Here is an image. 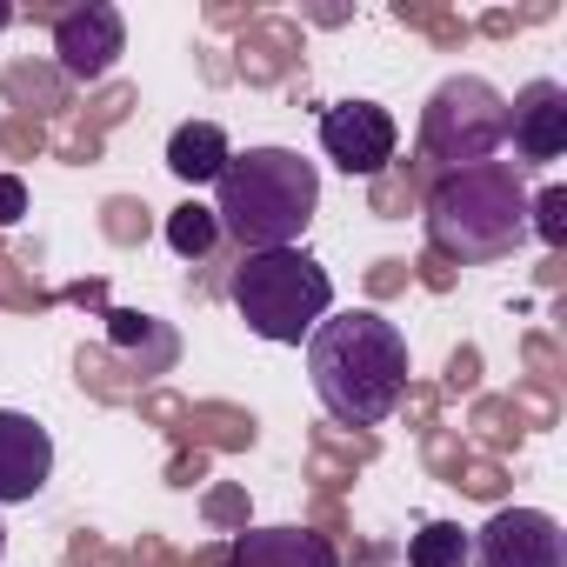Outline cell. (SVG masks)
Segmentation results:
<instances>
[{
	"label": "cell",
	"instance_id": "6da1fadb",
	"mask_svg": "<svg viewBox=\"0 0 567 567\" xmlns=\"http://www.w3.org/2000/svg\"><path fill=\"white\" fill-rule=\"evenodd\" d=\"M308 381L341 427H381L408 394V334L374 308L328 315L308 334Z\"/></svg>",
	"mask_w": 567,
	"mask_h": 567
},
{
	"label": "cell",
	"instance_id": "7a4b0ae2",
	"mask_svg": "<svg viewBox=\"0 0 567 567\" xmlns=\"http://www.w3.org/2000/svg\"><path fill=\"white\" fill-rule=\"evenodd\" d=\"M321 207V167L295 147H247L227 154L214 181V227L234 234L247 254L295 247Z\"/></svg>",
	"mask_w": 567,
	"mask_h": 567
},
{
	"label": "cell",
	"instance_id": "3957f363",
	"mask_svg": "<svg viewBox=\"0 0 567 567\" xmlns=\"http://www.w3.org/2000/svg\"><path fill=\"white\" fill-rule=\"evenodd\" d=\"M227 301L247 321V334L274 348H301L334 315V280L308 247H267V254H240Z\"/></svg>",
	"mask_w": 567,
	"mask_h": 567
},
{
	"label": "cell",
	"instance_id": "277c9868",
	"mask_svg": "<svg viewBox=\"0 0 567 567\" xmlns=\"http://www.w3.org/2000/svg\"><path fill=\"white\" fill-rule=\"evenodd\" d=\"M427 227H434V247H447L461 260H501V254H514L527 240V187H520V167H507V161L454 167L427 194Z\"/></svg>",
	"mask_w": 567,
	"mask_h": 567
},
{
	"label": "cell",
	"instance_id": "5b68a950",
	"mask_svg": "<svg viewBox=\"0 0 567 567\" xmlns=\"http://www.w3.org/2000/svg\"><path fill=\"white\" fill-rule=\"evenodd\" d=\"M421 141H427L434 161L474 167V161H487V147L507 141V101H501L481 74H454V81L434 87L427 121H421Z\"/></svg>",
	"mask_w": 567,
	"mask_h": 567
},
{
	"label": "cell",
	"instance_id": "8992f818",
	"mask_svg": "<svg viewBox=\"0 0 567 567\" xmlns=\"http://www.w3.org/2000/svg\"><path fill=\"white\" fill-rule=\"evenodd\" d=\"M401 147V127L381 101H334L321 114V154L341 174H381Z\"/></svg>",
	"mask_w": 567,
	"mask_h": 567
},
{
	"label": "cell",
	"instance_id": "52a82bcc",
	"mask_svg": "<svg viewBox=\"0 0 567 567\" xmlns=\"http://www.w3.org/2000/svg\"><path fill=\"white\" fill-rule=\"evenodd\" d=\"M474 567H567V534L547 507H501L474 534Z\"/></svg>",
	"mask_w": 567,
	"mask_h": 567
},
{
	"label": "cell",
	"instance_id": "ba28073f",
	"mask_svg": "<svg viewBox=\"0 0 567 567\" xmlns=\"http://www.w3.org/2000/svg\"><path fill=\"white\" fill-rule=\"evenodd\" d=\"M54 54H61V74H68V81H101V74L127 54V21H121V8H107V0H87V8L61 14Z\"/></svg>",
	"mask_w": 567,
	"mask_h": 567
},
{
	"label": "cell",
	"instance_id": "9c48e42d",
	"mask_svg": "<svg viewBox=\"0 0 567 567\" xmlns=\"http://www.w3.org/2000/svg\"><path fill=\"white\" fill-rule=\"evenodd\" d=\"M54 481V434L21 414V408H0V507H21Z\"/></svg>",
	"mask_w": 567,
	"mask_h": 567
},
{
	"label": "cell",
	"instance_id": "30bf717a",
	"mask_svg": "<svg viewBox=\"0 0 567 567\" xmlns=\"http://www.w3.org/2000/svg\"><path fill=\"white\" fill-rule=\"evenodd\" d=\"M507 141L520 167H547L567 154V87L560 81H527L507 107Z\"/></svg>",
	"mask_w": 567,
	"mask_h": 567
},
{
	"label": "cell",
	"instance_id": "8fae6325",
	"mask_svg": "<svg viewBox=\"0 0 567 567\" xmlns=\"http://www.w3.org/2000/svg\"><path fill=\"white\" fill-rule=\"evenodd\" d=\"M220 567H341L334 547L308 527H240Z\"/></svg>",
	"mask_w": 567,
	"mask_h": 567
},
{
	"label": "cell",
	"instance_id": "7c38bea8",
	"mask_svg": "<svg viewBox=\"0 0 567 567\" xmlns=\"http://www.w3.org/2000/svg\"><path fill=\"white\" fill-rule=\"evenodd\" d=\"M227 134L214 127V121H187V127H174V141H167V174L174 181H187V187H214L220 181V167H227Z\"/></svg>",
	"mask_w": 567,
	"mask_h": 567
},
{
	"label": "cell",
	"instance_id": "4fadbf2b",
	"mask_svg": "<svg viewBox=\"0 0 567 567\" xmlns=\"http://www.w3.org/2000/svg\"><path fill=\"white\" fill-rule=\"evenodd\" d=\"M474 560V534L461 520H427L408 540V567H467Z\"/></svg>",
	"mask_w": 567,
	"mask_h": 567
},
{
	"label": "cell",
	"instance_id": "5bb4252c",
	"mask_svg": "<svg viewBox=\"0 0 567 567\" xmlns=\"http://www.w3.org/2000/svg\"><path fill=\"white\" fill-rule=\"evenodd\" d=\"M167 240H174V254H181V260H200V254L220 240V227H214V207H200V200L174 207V214H167Z\"/></svg>",
	"mask_w": 567,
	"mask_h": 567
},
{
	"label": "cell",
	"instance_id": "9a60e30c",
	"mask_svg": "<svg viewBox=\"0 0 567 567\" xmlns=\"http://www.w3.org/2000/svg\"><path fill=\"white\" fill-rule=\"evenodd\" d=\"M527 214H534V234H540L547 247L567 240V194H560V187H547L540 200H527Z\"/></svg>",
	"mask_w": 567,
	"mask_h": 567
},
{
	"label": "cell",
	"instance_id": "2e32d148",
	"mask_svg": "<svg viewBox=\"0 0 567 567\" xmlns=\"http://www.w3.org/2000/svg\"><path fill=\"white\" fill-rule=\"evenodd\" d=\"M21 207H28V187L14 174H0V220H21Z\"/></svg>",
	"mask_w": 567,
	"mask_h": 567
},
{
	"label": "cell",
	"instance_id": "e0dca14e",
	"mask_svg": "<svg viewBox=\"0 0 567 567\" xmlns=\"http://www.w3.org/2000/svg\"><path fill=\"white\" fill-rule=\"evenodd\" d=\"M8 21H14V8H0V28H8Z\"/></svg>",
	"mask_w": 567,
	"mask_h": 567
},
{
	"label": "cell",
	"instance_id": "ac0fdd59",
	"mask_svg": "<svg viewBox=\"0 0 567 567\" xmlns=\"http://www.w3.org/2000/svg\"><path fill=\"white\" fill-rule=\"evenodd\" d=\"M0 554H8V534H0Z\"/></svg>",
	"mask_w": 567,
	"mask_h": 567
}]
</instances>
